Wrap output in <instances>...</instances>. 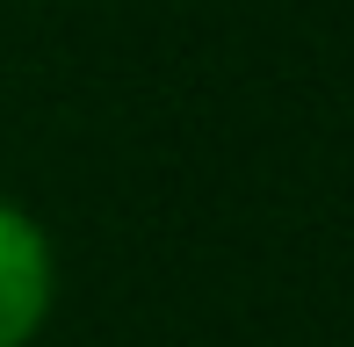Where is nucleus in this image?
Returning a JSON list of instances; mask_svg holds the SVG:
<instances>
[{
	"mask_svg": "<svg viewBox=\"0 0 354 347\" xmlns=\"http://www.w3.org/2000/svg\"><path fill=\"white\" fill-rule=\"evenodd\" d=\"M51 311V239L22 203L0 196V347H29Z\"/></svg>",
	"mask_w": 354,
	"mask_h": 347,
	"instance_id": "obj_1",
	"label": "nucleus"
}]
</instances>
